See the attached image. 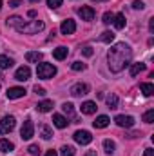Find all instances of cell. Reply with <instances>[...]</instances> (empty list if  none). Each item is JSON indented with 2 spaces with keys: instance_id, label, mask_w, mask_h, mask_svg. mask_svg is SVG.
<instances>
[{
  "instance_id": "6da1fadb",
  "label": "cell",
  "mask_w": 154,
  "mask_h": 156,
  "mask_svg": "<svg viewBox=\"0 0 154 156\" xmlns=\"http://www.w3.org/2000/svg\"><path fill=\"white\" fill-rule=\"evenodd\" d=\"M131 60H132V51H131V47H129L125 42L114 44V45L109 49V53H107L109 69H111L113 73L123 71V69L131 64Z\"/></svg>"
},
{
  "instance_id": "7a4b0ae2",
  "label": "cell",
  "mask_w": 154,
  "mask_h": 156,
  "mask_svg": "<svg viewBox=\"0 0 154 156\" xmlns=\"http://www.w3.org/2000/svg\"><path fill=\"white\" fill-rule=\"evenodd\" d=\"M44 29V22L42 20H33V22H20L18 26H16V31L18 33H24V35H35V33H38Z\"/></svg>"
},
{
  "instance_id": "3957f363",
  "label": "cell",
  "mask_w": 154,
  "mask_h": 156,
  "mask_svg": "<svg viewBox=\"0 0 154 156\" xmlns=\"http://www.w3.org/2000/svg\"><path fill=\"white\" fill-rule=\"evenodd\" d=\"M37 75H38V78H44V80L53 78L54 75H56V67H54L53 64H38Z\"/></svg>"
},
{
  "instance_id": "277c9868",
  "label": "cell",
  "mask_w": 154,
  "mask_h": 156,
  "mask_svg": "<svg viewBox=\"0 0 154 156\" xmlns=\"http://www.w3.org/2000/svg\"><path fill=\"white\" fill-rule=\"evenodd\" d=\"M15 125H16L15 116H4L2 120H0V134H7V133H11V131L15 129Z\"/></svg>"
},
{
  "instance_id": "5b68a950",
  "label": "cell",
  "mask_w": 154,
  "mask_h": 156,
  "mask_svg": "<svg viewBox=\"0 0 154 156\" xmlns=\"http://www.w3.org/2000/svg\"><path fill=\"white\" fill-rule=\"evenodd\" d=\"M20 136H22V140H31L35 136V125H33L31 120H26L24 122V125L20 129Z\"/></svg>"
},
{
  "instance_id": "8992f818",
  "label": "cell",
  "mask_w": 154,
  "mask_h": 156,
  "mask_svg": "<svg viewBox=\"0 0 154 156\" xmlns=\"http://www.w3.org/2000/svg\"><path fill=\"white\" fill-rule=\"evenodd\" d=\"M73 138H75V142L80 144V145H87V144L93 142V134H91L89 131H83V129H82V131H76Z\"/></svg>"
},
{
  "instance_id": "52a82bcc",
  "label": "cell",
  "mask_w": 154,
  "mask_h": 156,
  "mask_svg": "<svg viewBox=\"0 0 154 156\" xmlns=\"http://www.w3.org/2000/svg\"><path fill=\"white\" fill-rule=\"evenodd\" d=\"M60 31H62V35H73V33L76 31V24H75V20H71V18L64 20L62 26H60Z\"/></svg>"
},
{
  "instance_id": "ba28073f",
  "label": "cell",
  "mask_w": 154,
  "mask_h": 156,
  "mask_svg": "<svg viewBox=\"0 0 154 156\" xmlns=\"http://www.w3.org/2000/svg\"><path fill=\"white\" fill-rule=\"evenodd\" d=\"M29 76H31V69L27 66L18 67L16 73H15V80H18V82H26V80H29Z\"/></svg>"
},
{
  "instance_id": "9c48e42d",
  "label": "cell",
  "mask_w": 154,
  "mask_h": 156,
  "mask_svg": "<svg viewBox=\"0 0 154 156\" xmlns=\"http://www.w3.org/2000/svg\"><path fill=\"white\" fill-rule=\"evenodd\" d=\"M116 125H120V127H132L134 125V118L132 116H125V115H118L114 118Z\"/></svg>"
},
{
  "instance_id": "30bf717a",
  "label": "cell",
  "mask_w": 154,
  "mask_h": 156,
  "mask_svg": "<svg viewBox=\"0 0 154 156\" xmlns=\"http://www.w3.org/2000/svg\"><path fill=\"white\" fill-rule=\"evenodd\" d=\"M78 15H80L82 20H93V18H94V9L89 7V5H82V7L78 9Z\"/></svg>"
},
{
  "instance_id": "8fae6325",
  "label": "cell",
  "mask_w": 154,
  "mask_h": 156,
  "mask_svg": "<svg viewBox=\"0 0 154 156\" xmlns=\"http://www.w3.org/2000/svg\"><path fill=\"white\" fill-rule=\"evenodd\" d=\"M5 94H7L9 100H16V98H22L26 94V89L24 87H9Z\"/></svg>"
},
{
  "instance_id": "7c38bea8",
  "label": "cell",
  "mask_w": 154,
  "mask_h": 156,
  "mask_svg": "<svg viewBox=\"0 0 154 156\" xmlns=\"http://www.w3.org/2000/svg\"><path fill=\"white\" fill-rule=\"evenodd\" d=\"M89 93V85L87 83H75L73 87H71V94L73 96H83V94H87Z\"/></svg>"
},
{
  "instance_id": "4fadbf2b",
  "label": "cell",
  "mask_w": 154,
  "mask_h": 156,
  "mask_svg": "<svg viewBox=\"0 0 154 156\" xmlns=\"http://www.w3.org/2000/svg\"><path fill=\"white\" fill-rule=\"evenodd\" d=\"M53 123H54V127H58V129H65L67 127V118L62 116V115H53Z\"/></svg>"
},
{
  "instance_id": "5bb4252c",
  "label": "cell",
  "mask_w": 154,
  "mask_h": 156,
  "mask_svg": "<svg viewBox=\"0 0 154 156\" xmlns=\"http://www.w3.org/2000/svg\"><path fill=\"white\" fill-rule=\"evenodd\" d=\"M109 116H105V115H102V116H96V120L93 122V125L96 127V129H105L107 125H109Z\"/></svg>"
},
{
  "instance_id": "9a60e30c",
  "label": "cell",
  "mask_w": 154,
  "mask_h": 156,
  "mask_svg": "<svg viewBox=\"0 0 154 156\" xmlns=\"http://www.w3.org/2000/svg\"><path fill=\"white\" fill-rule=\"evenodd\" d=\"M80 109H82L83 115H94L96 113V104L94 102H83Z\"/></svg>"
},
{
  "instance_id": "2e32d148",
  "label": "cell",
  "mask_w": 154,
  "mask_h": 156,
  "mask_svg": "<svg viewBox=\"0 0 154 156\" xmlns=\"http://www.w3.org/2000/svg\"><path fill=\"white\" fill-rule=\"evenodd\" d=\"M42 53H38V51H29V53H26V60L27 62H31V64H38L40 60H42Z\"/></svg>"
},
{
  "instance_id": "e0dca14e",
  "label": "cell",
  "mask_w": 154,
  "mask_h": 156,
  "mask_svg": "<svg viewBox=\"0 0 154 156\" xmlns=\"http://www.w3.org/2000/svg\"><path fill=\"white\" fill-rule=\"evenodd\" d=\"M40 136H42L44 140H51V138H53V129H51L47 123H42V125H40Z\"/></svg>"
},
{
  "instance_id": "ac0fdd59",
  "label": "cell",
  "mask_w": 154,
  "mask_h": 156,
  "mask_svg": "<svg viewBox=\"0 0 154 156\" xmlns=\"http://www.w3.org/2000/svg\"><path fill=\"white\" fill-rule=\"evenodd\" d=\"M67 53H69V49L64 47V45H60V47H56V49L53 51V56H54L56 60H64V58L67 56Z\"/></svg>"
},
{
  "instance_id": "d6986e66",
  "label": "cell",
  "mask_w": 154,
  "mask_h": 156,
  "mask_svg": "<svg viewBox=\"0 0 154 156\" xmlns=\"http://www.w3.org/2000/svg\"><path fill=\"white\" fill-rule=\"evenodd\" d=\"M145 64H142V62H138V64H132L131 66V76H136V75H140V73H143L145 71Z\"/></svg>"
},
{
  "instance_id": "ffe728a7",
  "label": "cell",
  "mask_w": 154,
  "mask_h": 156,
  "mask_svg": "<svg viewBox=\"0 0 154 156\" xmlns=\"http://www.w3.org/2000/svg\"><path fill=\"white\" fill-rule=\"evenodd\" d=\"M37 109H38L40 113H49L53 109V102L51 100H44V102H40L38 105H37Z\"/></svg>"
},
{
  "instance_id": "44dd1931",
  "label": "cell",
  "mask_w": 154,
  "mask_h": 156,
  "mask_svg": "<svg viewBox=\"0 0 154 156\" xmlns=\"http://www.w3.org/2000/svg\"><path fill=\"white\" fill-rule=\"evenodd\" d=\"M13 149H15L13 142H9V140H5V138L0 140V151H2V153H9V151H13Z\"/></svg>"
},
{
  "instance_id": "7402d4cb",
  "label": "cell",
  "mask_w": 154,
  "mask_h": 156,
  "mask_svg": "<svg viewBox=\"0 0 154 156\" xmlns=\"http://www.w3.org/2000/svg\"><path fill=\"white\" fill-rule=\"evenodd\" d=\"M13 64H15L13 58H9V56H5V55H0V69H9Z\"/></svg>"
},
{
  "instance_id": "603a6c76",
  "label": "cell",
  "mask_w": 154,
  "mask_h": 156,
  "mask_svg": "<svg viewBox=\"0 0 154 156\" xmlns=\"http://www.w3.org/2000/svg\"><path fill=\"white\" fill-rule=\"evenodd\" d=\"M113 24H114L116 29H123V27H125V16H123L121 13L114 15V20H113Z\"/></svg>"
},
{
  "instance_id": "cb8c5ba5",
  "label": "cell",
  "mask_w": 154,
  "mask_h": 156,
  "mask_svg": "<svg viewBox=\"0 0 154 156\" xmlns=\"http://www.w3.org/2000/svg\"><path fill=\"white\" fill-rule=\"evenodd\" d=\"M103 149H105V153H107V154H114L116 144L113 142V140H103Z\"/></svg>"
},
{
  "instance_id": "d4e9b609",
  "label": "cell",
  "mask_w": 154,
  "mask_h": 156,
  "mask_svg": "<svg viewBox=\"0 0 154 156\" xmlns=\"http://www.w3.org/2000/svg\"><path fill=\"white\" fill-rule=\"evenodd\" d=\"M140 89H142V93H143L145 96H152L154 94V85L152 83H142Z\"/></svg>"
},
{
  "instance_id": "484cf974",
  "label": "cell",
  "mask_w": 154,
  "mask_h": 156,
  "mask_svg": "<svg viewBox=\"0 0 154 156\" xmlns=\"http://www.w3.org/2000/svg\"><path fill=\"white\" fill-rule=\"evenodd\" d=\"M60 153H62V156H75V154H76V151H75V147H73V145H62Z\"/></svg>"
},
{
  "instance_id": "4316f807",
  "label": "cell",
  "mask_w": 154,
  "mask_h": 156,
  "mask_svg": "<svg viewBox=\"0 0 154 156\" xmlns=\"http://www.w3.org/2000/svg\"><path fill=\"white\" fill-rule=\"evenodd\" d=\"M62 109H64V113H65V115H67L69 118H73V116H75V105H73V104L65 102V104L62 105Z\"/></svg>"
},
{
  "instance_id": "83f0119b",
  "label": "cell",
  "mask_w": 154,
  "mask_h": 156,
  "mask_svg": "<svg viewBox=\"0 0 154 156\" xmlns=\"http://www.w3.org/2000/svg\"><path fill=\"white\" fill-rule=\"evenodd\" d=\"M105 102H107L109 109H116V107H118V96H116V94H111V96H107V98H105Z\"/></svg>"
},
{
  "instance_id": "f1b7e54d",
  "label": "cell",
  "mask_w": 154,
  "mask_h": 156,
  "mask_svg": "<svg viewBox=\"0 0 154 156\" xmlns=\"http://www.w3.org/2000/svg\"><path fill=\"white\" fill-rule=\"evenodd\" d=\"M100 40H102V42H105V44H111V42L114 40V33H111V31H105V33H102Z\"/></svg>"
},
{
  "instance_id": "f546056e",
  "label": "cell",
  "mask_w": 154,
  "mask_h": 156,
  "mask_svg": "<svg viewBox=\"0 0 154 156\" xmlns=\"http://www.w3.org/2000/svg\"><path fill=\"white\" fill-rule=\"evenodd\" d=\"M143 122H145V123H152L154 122V109H149V111L143 115Z\"/></svg>"
},
{
  "instance_id": "4dcf8cb0",
  "label": "cell",
  "mask_w": 154,
  "mask_h": 156,
  "mask_svg": "<svg viewBox=\"0 0 154 156\" xmlns=\"http://www.w3.org/2000/svg\"><path fill=\"white\" fill-rule=\"evenodd\" d=\"M20 22H22L20 16H11V18H7V26H11V27H16Z\"/></svg>"
},
{
  "instance_id": "1f68e13d",
  "label": "cell",
  "mask_w": 154,
  "mask_h": 156,
  "mask_svg": "<svg viewBox=\"0 0 154 156\" xmlns=\"http://www.w3.org/2000/svg\"><path fill=\"white\" fill-rule=\"evenodd\" d=\"M71 69H73V71H83V69H85V64H82V62H73V64H71Z\"/></svg>"
},
{
  "instance_id": "d6a6232c",
  "label": "cell",
  "mask_w": 154,
  "mask_h": 156,
  "mask_svg": "<svg viewBox=\"0 0 154 156\" xmlns=\"http://www.w3.org/2000/svg\"><path fill=\"white\" fill-rule=\"evenodd\" d=\"M113 20H114V15H113V13H105V15H103V24H105V26L113 24Z\"/></svg>"
},
{
  "instance_id": "836d02e7",
  "label": "cell",
  "mask_w": 154,
  "mask_h": 156,
  "mask_svg": "<svg viewBox=\"0 0 154 156\" xmlns=\"http://www.w3.org/2000/svg\"><path fill=\"white\" fill-rule=\"evenodd\" d=\"M47 5H49L51 9H56V7L62 5V0H47Z\"/></svg>"
},
{
  "instance_id": "e575fe53",
  "label": "cell",
  "mask_w": 154,
  "mask_h": 156,
  "mask_svg": "<svg viewBox=\"0 0 154 156\" xmlns=\"http://www.w3.org/2000/svg\"><path fill=\"white\" fill-rule=\"evenodd\" d=\"M27 151H29V154H31V156H38L40 154V147H38V145H29V149H27Z\"/></svg>"
},
{
  "instance_id": "d590c367",
  "label": "cell",
  "mask_w": 154,
  "mask_h": 156,
  "mask_svg": "<svg viewBox=\"0 0 154 156\" xmlns=\"http://www.w3.org/2000/svg\"><path fill=\"white\" fill-rule=\"evenodd\" d=\"M93 53H94V51H93L91 45H85V47L82 49V55H83V56H93Z\"/></svg>"
},
{
  "instance_id": "8d00e7d4",
  "label": "cell",
  "mask_w": 154,
  "mask_h": 156,
  "mask_svg": "<svg viewBox=\"0 0 154 156\" xmlns=\"http://www.w3.org/2000/svg\"><path fill=\"white\" fill-rule=\"evenodd\" d=\"M33 91H35L38 96H45V89H44V87H40V85H35V87H33Z\"/></svg>"
},
{
  "instance_id": "74e56055",
  "label": "cell",
  "mask_w": 154,
  "mask_h": 156,
  "mask_svg": "<svg viewBox=\"0 0 154 156\" xmlns=\"http://www.w3.org/2000/svg\"><path fill=\"white\" fill-rule=\"evenodd\" d=\"M132 7H134V9H143L145 4H143L142 0H134V2H132Z\"/></svg>"
},
{
  "instance_id": "f35d334b",
  "label": "cell",
  "mask_w": 154,
  "mask_h": 156,
  "mask_svg": "<svg viewBox=\"0 0 154 156\" xmlns=\"http://www.w3.org/2000/svg\"><path fill=\"white\" fill-rule=\"evenodd\" d=\"M22 4V0H9V7H18Z\"/></svg>"
},
{
  "instance_id": "ab89813d",
  "label": "cell",
  "mask_w": 154,
  "mask_h": 156,
  "mask_svg": "<svg viewBox=\"0 0 154 156\" xmlns=\"http://www.w3.org/2000/svg\"><path fill=\"white\" fill-rule=\"evenodd\" d=\"M143 156H154V151H152V149H145Z\"/></svg>"
},
{
  "instance_id": "60d3db41",
  "label": "cell",
  "mask_w": 154,
  "mask_h": 156,
  "mask_svg": "<svg viewBox=\"0 0 154 156\" xmlns=\"http://www.w3.org/2000/svg\"><path fill=\"white\" fill-rule=\"evenodd\" d=\"M45 156H58V153H56V151H53V149H51V151H47V153H45Z\"/></svg>"
},
{
  "instance_id": "b9f144b4",
  "label": "cell",
  "mask_w": 154,
  "mask_h": 156,
  "mask_svg": "<svg viewBox=\"0 0 154 156\" xmlns=\"http://www.w3.org/2000/svg\"><path fill=\"white\" fill-rule=\"evenodd\" d=\"M149 29H151V33H154V18H151V22H149Z\"/></svg>"
},
{
  "instance_id": "7bdbcfd3",
  "label": "cell",
  "mask_w": 154,
  "mask_h": 156,
  "mask_svg": "<svg viewBox=\"0 0 154 156\" xmlns=\"http://www.w3.org/2000/svg\"><path fill=\"white\" fill-rule=\"evenodd\" d=\"M27 15H29V16H31V18H35V16H37V11H35V9H31V11H29V13H27Z\"/></svg>"
},
{
  "instance_id": "ee69618b",
  "label": "cell",
  "mask_w": 154,
  "mask_h": 156,
  "mask_svg": "<svg viewBox=\"0 0 154 156\" xmlns=\"http://www.w3.org/2000/svg\"><path fill=\"white\" fill-rule=\"evenodd\" d=\"M85 156H96V151H87Z\"/></svg>"
},
{
  "instance_id": "f6af8a7d",
  "label": "cell",
  "mask_w": 154,
  "mask_h": 156,
  "mask_svg": "<svg viewBox=\"0 0 154 156\" xmlns=\"http://www.w3.org/2000/svg\"><path fill=\"white\" fill-rule=\"evenodd\" d=\"M94 2H105V0H94Z\"/></svg>"
},
{
  "instance_id": "bcb514c9",
  "label": "cell",
  "mask_w": 154,
  "mask_h": 156,
  "mask_svg": "<svg viewBox=\"0 0 154 156\" xmlns=\"http://www.w3.org/2000/svg\"><path fill=\"white\" fill-rule=\"evenodd\" d=\"M2 5H4V4H2V2H0V9H2Z\"/></svg>"
},
{
  "instance_id": "7dc6e473",
  "label": "cell",
  "mask_w": 154,
  "mask_h": 156,
  "mask_svg": "<svg viewBox=\"0 0 154 156\" xmlns=\"http://www.w3.org/2000/svg\"><path fill=\"white\" fill-rule=\"evenodd\" d=\"M31 2H37V0H31Z\"/></svg>"
}]
</instances>
